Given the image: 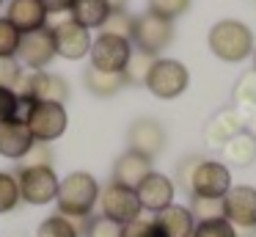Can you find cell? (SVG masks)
<instances>
[{"label": "cell", "mask_w": 256, "mask_h": 237, "mask_svg": "<svg viewBox=\"0 0 256 237\" xmlns=\"http://www.w3.org/2000/svg\"><path fill=\"white\" fill-rule=\"evenodd\" d=\"M34 135H30L25 121H3L0 124V154L8 160H22L34 149Z\"/></svg>", "instance_id": "d6986e66"}, {"label": "cell", "mask_w": 256, "mask_h": 237, "mask_svg": "<svg viewBox=\"0 0 256 237\" xmlns=\"http://www.w3.org/2000/svg\"><path fill=\"white\" fill-rule=\"evenodd\" d=\"M245 130V116L240 113L237 108H223L206 121L204 127V141L210 143L212 149H220L228 138H234L237 132Z\"/></svg>", "instance_id": "2e32d148"}, {"label": "cell", "mask_w": 256, "mask_h": 237, "mask_svg": "<svg viewBox=\"0 0 256 237\" xmlns=\"http://www.w3.org/2000/svg\"><path fill=\"white\" fill-rule=\"evenodd\" d=\"M127 146L130 152H138L144 157L154 160L166 149V127L152 116H140L127 130Z\"/></svg>", "instance_id": "7c38bea8"}, {"label": "cell", "mask_w": 256, "mask_h": 237, "mask_svg": "<svg viewBox=\"0 0 256 237\" xmlns=\"http://www.w3.org/2000/svg\"><path fill=\"white\" fill-rule=\"evenodd\" d=\"M245 130H248V132H250V135H254V138H256V108H254V110H250V113H248V116H245Z\"/></svg>", "instance_id": "ab89813d"}, {"label": "cell", "mask_w": 256, "mask_h": 237, "mask_svg": "<svg viewBox=\"0 0 256 237\" xmlns=\"http://www.w3.org/2000/svg\"><path fill=\"white\" fill-rule=\"evenodd\" d=\"M232 108H237L242 116H248L256 108V72H248L237 80L232 91Z\"/></svg>", "instance_id": "cb8c5ba5"}, {"label": "cell", "mask_w": 256, "mask_h": 237, "mask_svg": "<svg viewBox=\"0 0 256 237\" xmlns=\"http://www.w3.org/2000/svg\"><path fill=\"white\" fill-rule=\"evenodd\" d=\"M47 17L50 14L44 11L42 0H12V3H8L6 20L25 36V33H34V31L47 28Z\"/></svg>", "instance_id": "e0dca14e"}, {"label": "cell", "mask_w": 256, "mask_h": 237, "mask_svg": "<svg viewBox=\"0 0 256 237\" xmlns=\"http://www.w3.org/2000/svg\"><path fill=\"white\" fill-rule=\"evenodd\" d=\"M250 55H254V72H256V47H254V53H250Z\"/></svg>", "instance_id": "b9f144b4"}, {"label": "cell", "mask_w": 256, "mask_h": 237, "mask_svg": "<svg viewBox=\"0 0 256 237\" xmlns=\"http://www.w3.org/2000/svg\"><path fill=\"white\" fill-rule=\"evenodd\" d=\"M17 185H20V198L28 204H50L56 201L58 193V176L52 171V165H20L17 168Z\"/></svg>", "instance_id": "5b68a950"}, {"label": "cell", "mask_w": 256, "mask_h": 237, "mask_svg": "<svg viewBox=\"0 0 256 237\" xmlns=\"http://www.w3.org/2000/svg\"><path fill=\"white\" fill-rule=\"evenodd\" d=\"M190 3H193V0H149V11H152V14H160V17H166V20L174 22L176 17L188 14Z\"/></svg>", "instance_id": "836d02e7"}, {"label": "cell", "mask_w": 256, "mask_h": 237, "mask_svg": "<svg viewBox=\"0 0 256 237\" xmlns=\"http://www.w3.org/2000/svg\"><path fill=\"white\" fill-rule=\"evenodd\" d=\"M144 86L149 88L157 99H176L188 91L190 72H188V66L176 58H154Z\"/></svg>", "instance_id": "3957f363"}, {"label": "cell", "mask_w": 256, "mask_h": 237, "mask_svg": "<svg viewBox=\"0 0 256 237\" xmlns=\"http://www.w3.org/2000/svg\"><path fill=\"white\" fill-rule=\"evenodd\" d=\"M127 3H130V0H108L110 11H127Z\"/></svg>", "instance_id": "60d3db41"}, {"label": "cell", "mask_w": 256, "mask_h": 237, "mask_svg": "<svg viewBox=\"0 0 256 237\" xmlns=\"http://www.w3.org/2000/svg\"><path fill=\"white\" fill-rule=\"evenodd\" d=\"M96 204H100L102 215L116 220L118 226L140 218V212H144V207H140V201H138V193H135L132 187L118 185V182H108L105 187H100V201Z\"/></svg>", "instance_id": "ba28073f"}, {"label": "cell", "mask_w": 256, "mask_h": 237, "mask_svg": "<svg viewBox=\"0 0 256 237\" xmlns=\"http://www.w3.org/2000/svg\"><path fill=\"white\" fill-rule=\"evenodd\" d=\"M20 121V94L12 88H0V124Z\"/></svg>", "instance_id": "e575fe53"}, {"label": "cell", "mask_w": 256, "mask_h": 237, "mask_svg": "<svg viewBox=\"0 0 256 237\" xmlns=\"http://www.w3.org/2000/svg\"><path fill=\"white\" fill-rule=\"evenodd\" d=\"M20 165H52V149L50 143H34L28 154L20 160Z\"/></svg>", "instance_id": "8d00e7d4"}, {"label": "cell", "mask_w": 256, "mask_h": 237, "mask_svg": "<svg viewBox=\"0 0 256 237\" xmlns=\"http://www.w3.org/2000/svg\"><path fill=\"white\" fill-rule=\"evenodd\" d=\"M83 237H122V226L105 215H96V218L86 220Z\"/></svg>", "instance_id": "1f68e13d"}, {"label": "cell", "mask_w": 256, "mask_h": 237, "mask_svg": "<svg viewBox=\"0 0 256 237\" xmlns=\"http://www.w3.org/2000/svg\"><path fill=\"white\" fill-rule=\"evenodd\" d=\"M232 187V171L220 160H204L196 163L190 174V187L188 196H210V198H223Z\"/></svg>", "instance_id": "52a82bcc"}, {"label": "cell", "mask_w": 256, "mask_h": 237, "mask_svg": "<svg viewBox=\"0 0 256 237\" xmlns=\"http://www.w3.org/2000/svg\"><path fill=\"white\" fill-rule=\"evenodd\" d=\"M132 25L135 17L127 11H110L102 25V33H110V36H122V39H132Z\"/></svg>", "instance_id": "f1b7e54d"}, {"label": "cell", "mask_w": 256, "mask_h": 237, "mask_svg": "<svg viewBox=\"0 0 256 237\" xmlns=\"http://www.w3.org/2000/svg\"><path fill=\"white\" fill-rule=\"evenodd\" d=\"M190 237H240V234L226 218H212V220H198Z\"/></svg>", "instance_id": "f546056e"}, {"label": "cell", "mask_w": 256, "mask_h": 237, "mask_svg": "<svg viewBox=\"0 0 256 237\" xmlns=\"http://www.w3.org/2000/svg\"><path fill=\"white\" fill-rule=\"evenodd\" d=\"M198 160H201L198 154H188L182 163H176V185L182 187L184 193H188V187H190V174H193V168H196Z\"/></svg>", "instance_id": "74e56055"}, {"label": "cell", "mask_w": 256, "mask_h": 237, "mask_svg": "<svg viewBox=\"0 0 256 237\" xmlns=\"http://www.w3.org/2000/svg\"><path fill=\"white\" fill-rule=\"evenodd\" d=\"M152 64H154V55H146L140 50H132L127 66H124V77H127V86H144L146 75H149Z\"/></svg>", "instance_id": "484cf974"}, {"label": "cell", "mask_w": 256, "mask_h": 237, "mask_svg": "<svg viewBox=\"0 0 256 237\" xmlns=\"http://www.w3.org/2000/svg\"><path fill=\"white\" fill-rule=\"evenodd\" d=\"M52 33V44H56V55L66 61H80L88 55L91 50V31H86L83 25H78L74 20H64L56 28H50Z\"/></svg>", "instance_id": "4fadbf2b"}, {"label": "cell", "mask_w": 256, "mask_h": 237, "mask_svg": "<svg viewBox=\"0 0 256 237\" xmlns=\"http://www.w3.org/2000/svg\"><path fill=\"white\" fill-rule=\"evenodd\" d=\"M20 39H22V33L6 17H0V58H17Z\"/></svg>", "instance_id": "4dcf8cb0"}, {"label": "cell", "mask_w": 256, "mask_h": 237, "mask_svg": "<svg viewBox=\"0 0 256 237\" xmlns=\"http://www.w3.org/2000/svg\"><path fill=\"white\" fill-rule=\"evenodd\" d=\"M212 55L226 64H240L254 53V33L245 22L240 20H220L210 28V36H206Z\"/></svg>", "instance_id": "7a4b0ae2"}, {"label": "cell", "mask_w": 256, "mask_h": 237, "mask_svg": "<svg viewBox=\"0 0 256 237\" xmlns=\"http://www.w3.org/2000/svg\"><path fill=\"white\" fill-rule=\"evenodd\" d=\"M83 83L94 97H116L122 88H127V77L124 72H100L94 66H86L83 72Z\"/></svg>", "instance_id": "44dd1931"}, {"label": "cell", "mask_w": 256, "mask_h": 237, "mask_svg": "<svg viewBox=\"0 0 256 237\" xmlns=\"http://www.w3.org/2000/svg\"><path fill=\"white\" fill-rule=\"evenodd\" d=\"M91 66L100 72H124L130 55H132V42L122 36H110V33H100L91 42Z\"/></svg>", "instance_id": "9c48e42d"}, {"label": "cell", "mask_w": 256, "mask_h": 237, "mask_svg": "<svg viewBox=\"0 0 256 237\" xmlns=\"http://www.w3.org/2000/svg\"><path fill=\"white\" fill-rule=\"evenodd\" d=\"M135 193H138L140 207L157 215V212H162L166 207H171V204H174V193H176V185H174L171 176L152 171V174L146 176V179L140 182L138 187H135Z\"/></svg>", "instance_id": "9a60e30c"}, {"label": "cell", "mask_w": 256, "mask_h": 237, "mask_svg": "<svg viewBox=\"0 0 256 237\" xmlns=\"http://www.w3.org/2000/svg\"><path fill=\"white\" fill-rule=\"evenodd\" d=\"M58 212L66 215L69 220H88L100 201V182L88 171H72L58 182Z\"/></svg>", "instance_id": "6da1fadb"}, {"label": "cell", "mask_w": 256, "mask_h": 237, "mask_svg": "<svg viewBox=\"0 0 256 237\" xmlns=\"http://www.w3.org/2000/svg\"><path fill=\"white\" fill-rule=\"evenodd\" d=\"M22 64L17 58H0V88H12L17 91L22 83Z\"/></svg>", "instance_id": "d6a6232c"}, {"label": "cell", "mask_w": 256, "mask_h": 237, "mask_svg": "<svg viewBox=\"0 0 256 237\" xmlns=\"http://www.w3.org/2000/svg\"><path fill=\"white\" fill-rule=\"evenodd\" d=\"M25 124H28V130H30L36 143H52L66 132L69 113L58 102H34Z\"/></svg>", "instance_id": "8992f818"}, {"label": "cell", "mask_w": 256, "mask_h": 237, "mask_svg": "<svg viewBox=\"0 0 256 237\" xmlns=\"http://www.w3.org/2000/svg\"><path fill=\"white\" fill-rule=\"evenodd\" d=\"M17 94H25V97H30L34 102H58L64 105L69 99V83L64 80L61 75H56V72H30V75L22 77V83H20Z\"/></svg>", "instance_id": "30bf717a"}, {"label": "cell", "mask_w": 256, "mask_h": 237, "mask_svg": "<svg viewBox=\"0 0 256 237\" xmlns=\"http://www.w3.org/2000/svg\"><path fill=\"white\" fill-rule=\"evenodd\" d=\"M56 58V44H52V33L50 28L42 31L25 33L20 39V50H17V61L22 66H28L30 72H42L50 66V61Z\"/></svg>", "instance_id": "5bb4252c"}, {"label": "cell", "mask_w": 256, "mask_h": 237, "mask_svg": "<svg viewBox=\"0 0 256 237\" xmlns=\"http://www.w3.org/2000/svg\"><path fill=\"white\" fill-rule=\"evenodd\" d=\"M0 6H3V0H0Z\"/></svg>", "instance_id": "7bdbcfd3"}, {"label": "cell", "mask_w": 256, "mask_h": 237, "mask_svg": "<svg viewBox=\"0 0 256 237\" xmlns=\"http://www.w3.org/2000/svg\"><path fill=\"white\" fill-rule=\"evenodd\" d=\"M190 212H193L196 223L198 220H212L223 218V198H210V196H190Z\"/></svg>", "instance_id": "83f0119b"}, {"label": "cell", "mask_w": 256, "mask_h": 237, "mask_svg": "<svg viewBox=\"0 0 256 237\" xmlns=\"http://www.w3.org/2000/svg\"><path fill=\"white\" fill-rule=\"evenodd\" d=\"M74 0H42L47 14H61V11H69Z\"/></svg>", "instance_id": "f35d334b"}, {"label": "cell", "mask_w": 256, "mask_h": 237, "mask_svg": "<svg viewBox=\"0 0 256 237\" xmlns=\"http://www.w3.org/2000/svg\"><path fill=\"white\" fill-rule=\"evenodd\" d=\"M36 237H80V229L74 220H69L66 215L56 212L50 218H44L36 229Z\"/></svg>", "instance_id": "d4e9b609"}, {"label": "cell", "mask_w": 256, "mask_h": 237, "mask_svg": "<svg viewBox=\"0 0 256 237\" xmlns=\"http://www.w3.org/2000/svg\"><path fill=\"white\" fill-rule=\"evenodd\" d=\"M154 226L160 231V237H190L196 229V218L188 207L182 204H171L162 212H157Z\"/></svg>", "instance_id": "ffe728a7"}, {"label": "cell", "mask_w": 256, "mask_h": 237, "mask_svg": "<svg viewBox=\"0 0 256 237\" xmlns=\"http://www.w3.org/2000/svg\"><path fill=\"white\" fill-rule=\"evenodd\" d=\"M69 14H72L69 20L83 25L86 31H94V28L105 25L108 14H110V6H108V0H74Z\"/></svg>", "instance_id": "603a6c76"}, {"label": "cell", "mask_w": 256, "mask_h": 237, "mask_svg": "<svg viewBox=\"0 0 256 237\" xmlns=\"http://www.w3.org/2000/svg\"><path fill=\"white\" fill-rule=\"evenodd\" d=\"M174 36H176V31H174L171 20H166V17H160V14H152V11H144V14L135 17L132 39H130V42L135 44V50L157 58L166 47H171Z\"/></svg>", "instance_id": "277c9868"}, {"label": "cell", "mask_w": 256, "mask_h": 237, "mask_svg": "<svg viewBox=\"0 0 256 237\" xmlns=\"http://www.w3.org/2000/svg\"><path fill=\"white\" fill-rule=\"evenodd\" d=\"M122 237H160V231H157L154 220L135 218V220L122 226Z\"/></svg>", "instance_id": "d590c367"}, {"label": "cell", "mask_w": 256, "mask_h": 237, "mask_svg": "<svg viewBox=\"0 0 256 237\" xmlns=\"http://www.w3.org/2000/svg\"><path fill=\"white\" fill-rule=\"evenodd\" d=\"M20 185L12 171H0V215L14 212L20 207Z\"/></svg>", "instance_id": "4316f807"}, {"label": "cell", "mask_w": 256, "mask_h": 237, "mask_svg": "<svg viewBox=\"0 0 256 237\" xmlns=\"http://www.w3.org/2000/svg\"><path fill=\"white\" fill-rule=\"evenodd\" d=\"M223 160L232 165H240V168H248L250 163H256V138L250 135L248 130L237 132L234 138H228L223 143Z\"/></svg>", "instance_id": "7402d4cb"}, {"label": "cell", "mask_w": 256, "mask_h": 237, "mask_svg": "<svg viewBox=\"0 0 256 237\" xmlns=\"http://www.w3.org/2000/svg\"><path fill=\"white\" fill-rule=\"evenodd\" d=\"M152 160L149 157H144V154H138V152H124V154H118V160L113 163V176H110V182H118V185H124V187H138L140 182L146 179V176L152 174Z\"/></svg>", "instance_id": "ac0fdd59"}, {"label": "cell", "mask_w": 256, "mask_h": 237, "mask_svg": "<svg viewBox=\"0 0 256 237\" xmlns=\"http://www.w3.org/2000/svg\"><path fill=\"white\" fill-rule=\"evenodd\" d=\"M223 218L234 229H256V187L232 185L223 196Z\"/></svg>", "instance_id": "8fae6325"}]
</instances>
